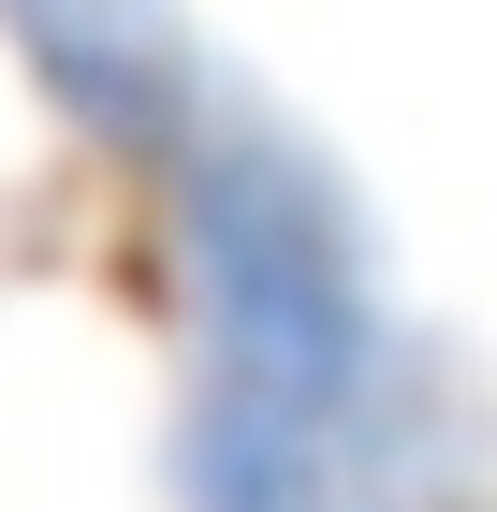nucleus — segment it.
Wrapping results in <instances>:
<instances>
[{
    "label": "nucleus",
    "instance_id": "nucleus-1",
    "mask_svg": "<svg viewBox=\"0 0 497 512\" xmlns=\"http://www.w3.org/2000/svg\"><path fill=\"white\" fill-rule=\"evenodd\" d=\"M176 264H191V512H395L410 352L366 278V220L278 118L220 103L176 161Z\"/></svg>",
    "mask_w": 497,
    "mask_h": 512
},
{
    "label": "nucleus",
    "instance_id": "nucleus-2",
    "mask_svg": "<svg viewBox=\"0 0 497 512\" xmlns=\"http://www.w3.org/2000/svg\"><path fill=\"white\" fill-rule=\"evenodd\" d=\"M0 30L15 59L44 74V103L117 161H176L220 132V74H205V44L176 0H0Z\"/></svg>",
    "mask_w": 497,
    "mask_h": 512
}]
</instances>
